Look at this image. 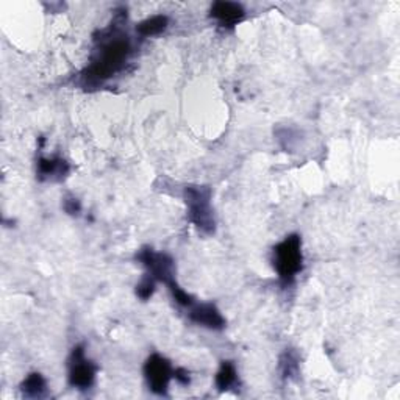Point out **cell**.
Returning <instances> with one entry per match:
<instances>
[{
  "label": "cell",
  "mask_w": 400,
  "mask_h": 400,
  "mask_svg": "<svg viewBox=\"0 0 400 400\" xmlns=\"http://www.w3.org/2000/svg\"><path fill=\"white\" fill-rule=\"evenodd\" d=\"M302 241L297 235L288 236L274 249V267L283 285H291L302 271Z\"/></svg>",
  "instance_id": "2"
},
{
  "label": "cell",
  "mask_w": 400,
  "mask_h": 400,
  "mask_svg": "<svg viewBox=\"0 0 400 400\" xmlns=\"http://www.w3.org/2000/svg\"><path fill=\"white\" fill-rule=\"evenodd\" d=\"M191 321H194L199 325H203V327L208 328H215V330H221L224 328L225 321L221 312L216 308L215 305L211 303H202L194 306L190 312Z\"/></svg>",
  "instance_id": "7"
},
{
  "label": "cell",
  "mask_w": 400,
  "mask_h": 400,
  "mask_svg": "<svg viewBox=\"0 0 400 400\" xmlns=\"http://www.w3.org/2000/svg\"><path fill=\"white\" fill-rule=\"evenodd\" d=\"M138 258L144 266L149 269V275H152L155 280H160L167 286L175 283L174 275V261L166 253H158L152 249H142Z\"/></svg>",
  "instance_id": "4"
},
{
  "label": "cell",
  "mask_w": 400,
  "mask_h": 400,
  "mask_svg": "<svg viewBox=\"0 0 400 400\" xmlns=\"http://www.w3.org/2000/svg\"><path fill=\"white\" fill-rule=\"evenodd\" d=\"M174 377H175V380L180 381L181 385L190 383V375H188L185 369H177V371H174Z\"/></svg>",
  "instance_id": "16"
},
{
  "label": "cell",
  "mask_w": 400,
  "mask_h": 400,
  "mask_svg": "<svg viewBox=\"0 0 400 400\" xmlns=\"http://www.w3.org/2000/svg\"><path fill=\"white\" fill-rule=\"evenodd\" d=\"M153 291H155V278L152 277V275L144 277L141 283L136 286V296L142 300H147L150 296H152Z\"/></svg>",
  "instance_id": "14"
},
{
  "label": "cell",
  "mask_w": 400,
  "mask_h": 400,
  "mask_svg": "<svg viewBox=\"0 0 400 400\" xmlns=\"http://www.w3.org/2000/svg\"><path fill=\"white\" fill-rule=\"evenodd\" d=\"M144 374H146L147 383L155 394L165 396L167 392L169 381L174 377V371L171 362L160 355H152L144 366Z\"/></svg>",
  "instance_id": "6"
},
{
  "label": "cell",
  "mask_w": 400,
  "mask_h": 400,
  "mask_svg": "<svg viewBox=\"0 0 400 400\" xmlns=\"http://www.w3.org/2000/svg\"><path fill=\"white\" fill-rule=\"evenodd\" d=\"M131 47L127 40V36H116L115 40L106 41L100 46L97 56L91 62V66L88 67L83 77L94 83L103 81L106 78L112 77V74H116L121 69L125 61L130 56Z\"/></svg>",
  "instance_id": "1"
},
{
  "label": "cell",
  "mask_w": 400,
  "mask_h": 400,
  "mask_svg": "<svg viewBox=\"0 0 400 400\" xmlns=\"http://www.w3.org/2000/svg\"><path fill=\"white\" fill-rule=\"evenodd\" d=\"M297 355L291 352V350H286L283 358H281V371H283L285 377H292V374H297L299 365H297Z\"/></svg>",
  "instance_id": "13"
},
{
  "label": "cell",
  "mask_w": 400,
  "mask_h": 400,
  "mask_svg": "<svg viewBox=\"0 0 400 400\" xmlns=\"http://www.w3.org/2000/svg\"><path fill=\"white\" fill-rule=\"evenodd\" d=\"M96 378V366L86 358L83 347H75L69 365V383L78 390H88Z\"/></svg>",
  "instance_id": "5"
},
{
  "label": "cell",
  "mask_w": 400,
  "mask_h": 400,
  "mask_svg": "<svg viewBox=\"0 0 400 400\" xmlns=\"http://www.w3.org/2000/svg\"><path fill=\"white\" fill-rule=\"evenodd\" d=\"M210 12L211 17H215L224 27H235L244 19V8L233 2H216Z\"/></svg>",
  "instance_id": "8"
},
{
  "label": "cell",
  "mask_w": 400,
  "mask_h": 400,
  "mask_svg": "<svg viewBox=\"0 0 400 400\" xmlns=\"http://www.w3.org/2000/svg\"><path fill=\"white\" fill-rule=\"evenodd\" d=\"M185 200L188 205L191 222L205 233L215 230V217L211 210V191L206 186H188L185 190Z\"/></svg>",
  "instance_id": "3"
},
{
  "label": "cell",
  "mask_w": 400,
  "mask_h": 400,
  "mask_svg": "<svg viewBox=\"0 0 400 400\" xmlns=\"http://www.w3.org/2000/svg\"><path fill=\"white\" fill-rule=\"evenodd\" d=\"M22 392L27 397H42L46 392V380L41 374H30L22 383Z\"/></svg>",
  "instance_id": "11"
},
{
  "label": "cell",
  "mask_w": 400,
  "mask_h": 400,
  "mask_svg": "<svg viewBox=\"0 0 400 400\" xmlns=\"http://www.w3.org/2000/svg\"><path fill=\"white\" fill-rule=\"evenodd\" d=\"M69 172V166L65 160H47L41 158L38 162V174L41 178H56L61 180Z\"/></svg>",
  "instance_id": "9"
},
{
  "label": "cell",
  "mask_w": 400,
  "mask_h": 400,
  "mask_svg": "<svg viewBox=\"0 0 400 400\" xmlns=\"http://www.w3.org/2000/svg\"><path fill=\"white\" fill-rule=\"evenodd\" d=\"M169 24V19L166 16H153L149 17L146 21L138 25V33L141 36H155L165 31Z\"/></svg>",
  "instance_id": "10"
},
{
  "label": "cell",
  "mask_w": 400,
  "mask_h": 400,
  "mask_svg": "<svg viewBox=\"0 0 400 400\" xmlns=\"http://www.w3.org/2000/svg\"><path fill=\"white\" fill-rule=\"evenodd\" d=\"M238 380V374H236V369L233 366V362L230 361H224L221 369H219V372L216 375V385L219 390H228V388L233 386Z\"/></svg>",
  "instance_id": "12"
},
{
  "label": "cell",
  "mask_w": 400,
  "mask_h": 400,
  "mask_svg": "<svg viewBox=\"0 0 400 400\" xmlns=\"http://www.w3.org/2000/svg\"><path fill=\"white\" fill-rule=\"evenodd\" d=\"M65 210L69 212V215H77L80 211V202L77 199H69L65 203Z\"/></svg>",
  "instance_id": "15"
}]
</instances>
